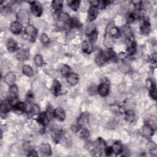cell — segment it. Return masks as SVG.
I'll use <instances>...</instances> for the list:
<instances>
[{
  "mask_svg": "<svg viewBox=\"0 0 157 157\" xmlns=\"http://www.w3.org/2000/svg\"><path fill=\"white\" fill-rule=\"evenodd\" d=\"M17 19L21 24H28L30 21V16L28 11L26 9L20 10L17 14Z\"/></svg>",
  "mask_w": 157,
  "mask_h": 157,
  "instance_id": "1",
  "label": "cell"
},
{
  "mask_svg": "<svg viewBox=\"0 0 157 157\" xmlns=\"http://www.w3.org/2000/svg\"><path fill=\"white\" fill-rule=\"evenodd\" d=\"M25 34L31 42H34L37 38L38 31L36 28L31 25H28L25 30Z\"/></svg>",
  "mask_w": 157,
  "mask_h": 157,
  "instance_id": "2",
  "label": "cell"
},
{
  "mask_svg": "<svg viewBox=\"0 0 157 157\" xmlns=\"http://www.w3.org/2000/svg\"><path fill=\"white\" fill-rule=\"evenodd\" d=\"M31 11L36 17H40L42 13V8L40 3L38 2H31Z\"/></svg>",
  "mask_w": 157,
  "mask_h": 157,
  "instance_id": "3",
  "label": "cell"
},
{
  "mask_svg": "<svg viewBox=\"0 0 157 157\" xmlns=\"http://www.w3.org/2000/svg\"><path fill=\"white\" fill-rule=\"evenodd\" d=\"M15 57L20 61L26 60L30 57V52L28 49H19L16 52Z\"/></svg>",
  "mask_w": 157,
  "mask_h": 157,
  "instance_id": "4",
  "label": "cell"
},
{
  "mask_svg": "<svg viewBox=\"0 0 157 157\" xmlns=\"http://www.w3.org/2000/svg\"><path fill=\"white\" fill-rule=\"evenodd\" d=\"M98 15V8L96 6H91L88 11L87 20L91 22L95 20Z\"/></svg>",
  "mask_w": 157,
  "mask_h": 157,
  "instance_id": "5",
  "label": "cell"
},
{
  "mask_svg": "<svg viewBox=\"0 0 157 157\" xmlns=\"http://www.w3.org/2000/svg\"><path fill=\"white\" fill-rule=\"evenodd\" d=\"M98 93L101 96H106L109 94V86L107 83H101L97 89Z\"/></svg>",
  "mask_w": 157,
  "mask_h": 157,
  "instance_id": "6",
  "label": "cell"
},
{
  "mask_svg": "<svg viewBox=\"0 0 157 157\" xmlns=\"http://www.w3.org/2000/svg\"><path fill=\"white\" fill-rule=\"evenodd\" d=\"M22 29H23L22 24L18 21L14 22L11 25L10 30L11 32L15 34H20L22 32Z\"/></svg>",
  "mask_w": 157,
  "mask_h": 157,
  "instance_id": "7",
  "label": "cell"
},
{
  "mask_svg": "<svg viewBox=\"0 0 157 157\" xmlns=\"http://www.w3.org/2000/svg\"><path fill=\"white\" fill-rule=\"evenodd\" d=\"M57 19L60 22L64 24L65 25H69V24H70L71 19L66 13L62 12H58Z\"/></svg>",
  "mask_w": 157,
  "mask_h": 157,
  "instance_id": "8",
  "label": "cell"
},
{
  "mask_svg": "<svg viewBox=\"0 0 157 157\" xmlns=\"http://www.w3.org/2000/svg\"><path fill=\"white\" fill-rule=\"evenodd\" d=\"M82 49L84 53L86 54H90L93 52V44L91 41L86 40L84 41L82 43Z\"/></svg>",
  "mask_w": 157,
  "mask_h": 157,
  "instance_id": "9",
  "label": "cell"
},
{
  "mask_svg": "<svg viewBox=\"0 0 157 157\" xmlns=\"http://www.w3.org/2000/svg\"><path fill=\"white\" fill-rule=\"evenodd\" d=\"M61 90V86L60 82L57 80H54L53 83H52L51 87V91L52 94L55 96H58L60 94Z\"/></svg>",
  "mask_w": 157,
  "mask_h": 157,
  "instance_id": "10",
  "label": "cell"
},
{
  "mask_svg": "<svg viewBox=\"0 0 157 157\" xmlns=\"http://www.w3.org/2000/svg\"><path fill=\"white\" fill-rule=\"evenodd\" d=\"M54 117L58 121H63L66 117L65 112L61 108H57L54 111Z\"/></svg>",
  "mask_w": 157,
  "mask_h": 157,
  "instance_id": "11",
  "label": "cell"
},
{
  "mask_svg": "<svg viewBox=\"0 0 157 157\" xmlns=\"http://www.w3.org/2000/svg\"><path fill=\"white\" fill-rule=\"evenodd\" d=\"M108 61L104 52H100L95 58V63L98 66H102Z\"/></svg>",
  "mask_w": 157,
  "mask_h": 157,
  "instance_id": "12",
  "label": "cell"
},
{
  "mask_svg": "<svg viewBox=\"0 0 157 157\" xmlns=\"http://www.w3.org/2000/svg\"><path fill=\"white\" fill-rule=\"evenodd\" d=\"M89 121V114L84 112L82 113L78 118L77 124L78 125H79L80 127H82L83 125L88 124Z\"/></svg>",
  "mask_w": 157,
  "mask_h": 157,
  "instance_id": "13",
  "label": "cell"
},
{
  "mask_svg": "<svg viewBox=\"0 0 157 157\" xmlns=\"http://www.w3.org/2000/svg\"><path fill=\"white\" fill-rule=\"evenodd\" d=\"M67 82L71 85H76L79 80V76L76 73H70L66 77Z\"/></svg>",
  "mask_w": 157,
  "mask_h": 157,
  "instance_id": "14",
  "label": "cell"
},
{
  "mask_svg": "<svg viewBox=\"0 0 157 157\" xmlns=\"http://www.w3.org/2000/svg\"><path fill=\"white\" fill-rule=\"evenodd\" d=\"M12 104L9 101H3L1 104V106H0V110L1 112L3 114H6L8 113L11 108Z\"/></svg>",
  "mask_w": 157,
  "mask_h": 157,
  "instance_id": "15",
  "label": "cell"
},
{
  "mask_svg": "<svg viewBox=\"0 0 157 157\" xmlns=\"http://www.w3.org/2000/svg\"><path fill=\"white\" fill-rule=\"evenodd\" d=\"M15 80H16V75L14 73L12 72L8 73L5 77V82L10 86L14 85Z\"/></svg>",
  "mask_w": 157,
  "mask_h": 157,
  "instance_id": "16",
  "label": "cell"
},
{
  "mask_svg": "<svg viewBox=\"0 0 157 157\" xmlns=\"http://www.w3.org/2000/svg\"><path fill=\"white\" fill-rule=\"evenodd\" d=\"M49 120H49L46 112H42V113L39 114V115L38 117V122L44 127L46 126L48 124V122Z\"/></svg>",
  "mask_w": 157,
  "mask_h": 157,
  "instance_id": "17",
  "label": "cell"
},
{
  "mask_svg": "<svg viewBox=\"0 0 157 157\" xmlns=\"http://www.w3.org/2000/svg\"><path fill=\"white\" fill-rule=\"evenodd\" d=\"M41 153L44 156H50L52 155L51 146L49 144H42L40 147Z\"/></svg>",
  "mask_w": 157,
  "mask_h": 157,
  "instance_id": "18",
  "label": "cell"
},
{
  "mask_svg": "<svg viewBox=\"0 0 157 157\" xmlns=\"http://www.w3.org/2000/svg\"><path fill=\"white\" fill-rule=\"evenodd\" d=\"M150 29H151L150 24L149 22L147 20L144 21L141 25V33L145 34V35H147V34H149V33L150 31Z\"/></svg>",
  "mask_w": 157,
  "mask_h": 157,
  "instance_id": "19",
  "label": "cell"
},
{
  "mask_svg": "<svg viewBox=\"0 0 157 157\" xmlns=\"http://www.w3.org/2000/svg\"><path fill=\"white\" fill-rule=\"evenodd\" d=\"M6 47H7V49L9 50V52H13L17 49V43L14 39L10 38L7 41Z\"/></svg>",
  "mask_w": 157,
  "mask_h": 157,
  "instance_id": "20",
  "label": "cell"
},
{
  "mask_svg": "<svg viewBox=\"0 0 157 157\" xmlns=\"http://www.w3.org/2000/svg\"><path fill=\"white\" fill-rule=\"evenodd\" d=\"M142 133L143 135L145 137H150L153 134V129L149 124H147L143 128Z\"/></svg>",
  "mask_w": 157,
  "mask_h": 157,
  "instance_id": "21",
  "label": "cell"
},
{
  "mask_svg": "<svg viewBox=\"0 0 157 157\" xmlns=\"http://www.w3.org/2000/svg\"><path fill=\"white\" fill-rule=\"evenodd\" d=\"M19 93V90L17 86L15 85H13L10 86L9 88V95L11 98V99H17V96H18Z\"/></svg>",
  "mask_w": 157,
  "mask_h": 157,
  "instance_id": "22",
  "label": "cell"
},
{
  "mask_svg": "<svg viewBox=\"0 0 157 157\" xmlns=\"http://www.w3.org/2000/svg\"><path fill=\"white\" fill-rule=\"evenodd\" d=\"M63 2L60 0H55V1H53L52 3V7L54 9L56 12H60L63 8Z\"/></svg>",
  "mask_w": 157,
  "mask_h": 157,
  "instance_id": "23",
  "label": "cell"
},
{
  "mask_svg": "<svg viewBox=\"0 0 157 157\" xmlns=\"http://www.w3.org/2000/svg\"><path fill=\"white\" fill-rule=\"evenodd\" d=\"M13 108L15 111H18L24 112L26 111L27 106H26V104L23 102H17L13 106Z\"/></svg>",
  "mask_w": 157,
  "mask_h": 157,
  "instance_id": "24",
  "label": "cell"
},
{
  "mask_svg": "<svg viewBox=\"0 0 157 157\" xmlns=\"http://www.w3.org/2000/svg\"><path fill=\"white\" fill-rule=\"evenodd\" d=\"M22 71H23V73L28 77H32L34 74L33 69H32V68L31 66H30L28 65L24 66V67L22 68Z\"/></svg>",
  "mask_w": 157,
  "mask_h": 157,
  "instance_id": "25",
  "label": "cell"
},
{
  "mask_svg": "<svg viewBox=\"0 0 157 157\" xmlns=\"http://www.w3.org/2000/svg\"><path fill=\"white\" fill-rule=\"evenodd\" d=\"M112 148L113 153H115V154H119L123 151V147L120 143H115Z\"/></svg>",
  "mask_w": 157,
  "mask_h": 157,
  "instance_id": "26",
  "label": "cell"
},
{
  "mask_svg": "<svg viewBox=\"0 0 157 157\" xmlns=\"http://www.w3.org/2000/svg\"><path fill=\"white\" fill-rule=\"evenodd\" d=\"M61 75L63 77H66L69 74L71 73L70 67H69L68 65H66V64L63 66V67L61 69Z\"/></svg>",
  "mask_w": 157,
  "mask_h": 157,
  "instance_id": "27",
  "label": "cell"
},
{
  "mask_svg": "<svg viewBox=\"0 0 157 157\" xmlns=\"http://www.w3.org/2000/svg\"><path fill=\"white\" fill-rule=\"evenodd\" d=\"M69 6L71 7V8L74 11H77L80 6V1H77V0H76V1H71L68 2Z\"/></svg>",
  "mask_w": 157,
  "mask_h": 157,
  "instance_id": "28",
  "label": "cell"
},
{
  "mask_svg": "<svg viewBox=\"0 0 157 157\" xmlns=\"http://www.w3.org/2000/svg\"><path fill=\"white\" fill-rule=\"evenodd\" d=\"M104 45L106 46L108 48H110L113 45V41L112 39V36H111L109 34H107L105 36V39H104Z\"/></svg>",
  "mask_w": 157,
  "mask_h": 157,
  "instance_id": "29",
  "label": "cell"
},
{
  "mask_svg": "<svg viewBox=\"0 0 157 157\" xmlns=\"http://www.w3.org/2000/svg\"><path fill=\"white\" fill-rule=\"evenodd\" d=\"M79 136L80 137L83 139H87L90 136L89 131L86 128H82L79 130Z\"/></svg>",
  "mask_w": 157,
  "mask_h": 157,
  "instance_id": "30",
  "label": "cell"
},
{
  "mask_svg": "<svg viewBox=\"0 0 157 157\" xmlns=\"http://www.w3.org/2000/svg\"><path fill=\"white\" fill-rule=\"evenodd\" d=\"M136 51V42H134L133 41H131L130 43V45L128 46V52H129V54L131 55H133Z\"/></svg>",
  "mask_w": 157,
  "mask_h": 157,
  "instance_id": "31",
  "label": "cell"
},
{
  "mask_svg": "<svg viewBox=\"0 0 157 157\" xmlns=\"http://www.w3.org/2000/svg\"><path fill=\"white\" fill-rule=\"evenodd\" d=\"M34 62H35L36 64L38 66H41L44 63L42 57L39 54H38L34 57Z\"/></svg>",
  "mask_w": 157,
  "mask_h": 157,
  "instance_id": "32",
  "label": "cell"
},
{
  "mask_svg": "<svg viewBox=\"0 0 157 157\" xmlns=\"http://www.w3.org/2000/svg\"><path fill=\"white\" fill-rule=\"evenodd\" d=\"M80 25V22H79V21L77 19L73 18V19H71L70 24H69V26L72 27H74V28H77V27H79Z\"/></svg>",
  "mask_w": 157,
  "mask_h": 157,
  "instance_id": "33",
  "label": "cell"
},
{
  "mask_svg": "<svg viewBox=\"0 0 157 157\" xmlns=\"http://www.w3.org/2000/svg\"><path fill=\"white\" fill-rule=\"evenodd\" d=\"M126 118L128 121H132L135 118V115H134V112L132 111H127L126 113Z\"/></svg>",
  "mask_w": 157,
  "mask_h": 157,
  "instance_id": "34",
  "label": "cell"
},
{
  "mask_svg": "<svg viewBox=\"0 0 157 157\" xmlns=\"http://www.w3.org/2000/svg\"><path fill=\"white\" fill-rule=\"evenodd\" d=\"M98 32L95 30V31H94L93 32H92L90 34H89V38H90V41H91L92 43L93 42H95L96 41V39H97V38H98Z\"/></svg>",
  "mask_w": 157,
  "mask_h": 157,
  "instance_id": "35",
  "label": "cell"
},
{
  "mask_svg": "<svg viewBox=\"0 0 157 157\" xmlns=\"http://www.w3.org/2000/svg\"><path fill=\"white\" fill-rule=\"evenodd\" d=\"M41 42H42V44H45V45L49 44V43L50 42V39H49V38L48 37V36L47 35V34H45V33L42 34V35H41Z\"/></svg>",
  "mask_w": 157,
  "mask_h": 157,
  "instance_id": "36",
  "label": "cell"
},
{
  "mask_svg": "<svg viewBox=\"0 0 157 157\" xmlns=\"http://www.w3.org/2000/svg\"><path fill=\"white\" fill-rule=\"evenodd\" d=\"M150 96L152 99L156 100V86L155 85L154 86H153L151 89H150Z\"/></svg>",
  "mask_w": 157,
  "mask_h": 157,
  "instance_id": "37",
  "label": "cell"
},
{
  "mask_svg": "<svg viewBox=\"0 0 157 157\" xmlns=\"http://www.w3.org/2000/svg\"><path fill=\"white\" fill-rule=\"evenodd\" d=\"M95 27L93 25H90L89 26L87 27L85 29V32L86 33L88 34V35H89V34H90L92 32H93L94 31H95Z\"/></svg>",
  "mask_w": 157,
  "mask_h": 157,
  "instance_id": "38",
  "label": "cell"
},
{
  "mask_svg": "<svg viewBox=\"0 0 157 157\" xmlns=\"http://www.w3.org/2000/svg\"><path fill=\"white\" fill-rule=\"evenodd\" d=\"M30 112L32 114H38L39 112V108L38 106L36 105H33L31 107L30 109Z\"/></svg>",
  "mask_w": 157,
  "mask_h": 157,
  "instance_id": "39",
  "label": "cell"
},
{
  "mask_svg": "<svg viewBox=\"0 0 157 157\" xmlns=\"http://www.w3.org/2000/svg\"><path fill=\"white\" fill-rule=\"evenodd\" d=\"M104 152L106 153V155H111L112 153H113V150H112V148L111 147H108L106 148L105 149V151H104Z\"/></svg>",
  "mask_w": 157,
  "mask_h": 157,
  "instance_id": "40",
  "label": "cell"
},
{
  "mask_svg": "<svg viewBox=\"0 0 157 157\" xmlns=\"http://www.w3.org/2000/svg\"><path fill=\"white\" fill-rule=\"evenodd\" d=\"M28 156H38V155L36 150H31L29 151V153H28Z\"/></svg>",
  "mask_w": 157,
  "mask_h": 157,
  "instance_id": "41",
  "label": "cell"
},
{
  "mask_svg": "<svg viewBox=\"0 0 157 157\" xmlns=\"http://www.w3.org/2000/svg\"><path fill=\"white\" fill-rule=\"evenodd\" d=\"M89 92H90V94L93 95H95L96 93V87L95 86H91L90 88L89 89Z\"/></svg>",
  "mask_w": 157,
  "mask_h": 157,
  "instance_id": "42",
  "label": "cell"
}]
</instances>
